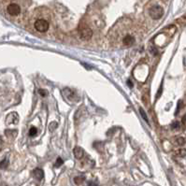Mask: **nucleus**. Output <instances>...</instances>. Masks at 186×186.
<instances>
[{"instance_id": "16", "label": "nucleus", "mask_w": 186, "mask_h": 186, "mask_svg": "<svg viewBox=\"0 0 186 186\" xmlns=\"http://www.w3.org/2000/svg\"><path fill=\"white\" fill-rule=\"evenodd\" d=\"M178 153L180 154V156L184 157V156H186V150L185 149H181L180 151L178 152Z\"/></svg>"}, {"instance_id": "3", "label": "nucleus", "mask_w": 186, "mask_h": 186, "mask_svg": "<svg viewBox=\"0 0 186 186\" xmlns=\"http://www.w3.org/2000/svg\"><path fill=\"white\" fill-rule=\"evenodd\" d=\"M149 14L153 20H159L164 15V10L161 6H152L149 10Z\"/></svg>"}, {"instance_id": "9", "label": "nucleus", "mask_w": 186, "mask_h": 186, "mask_svg": "<svg viewBox=\"0 0 186 186\" xmlns=\"http://www.w3.org/2000/svg\"><path fill=\"white\" fill-rule=\"evenodd\" d=\"M17 133V130H6L5 131V134L8 137H15Z\"/></svg>"}, {"instance_id": "23", "label": "nucleus", "mask_w": 186, "mask_h": 186, "mask_svg": "<svg viewBox=\"0 0 186 186\" xmlns=\"http://www.w3.org/2000/svg\"><path fill=\"white\" fill-rule=\"evenodd\" d=\"M183 122H186V115H185V117H183Z\"/></svg>"}, {"instance_id": "5", "label": "nucleus", "mask_w": 186, "mask_h": 186, "mask_svg": "<svg viewBox=\"0 0 186 186\" xmlns=\"http://www.w3.org/2000/svg\"><path fill=\"white\" fill-rule=\"evenodd\" d=\"M135 42H136V38L132 34L124 35L122 38V44L124 46H132L133 44H135Z\"/></svg>"}, {"instance_id": "18", "label": "nucleus", "mask_w": 186, "mask_h": 186, "mask_svg": "<svg viewBox=\"0 0 186 186\" xmlns=\"http://www.w3.org/2000/svg\"><path fill=\"white\" fill-rule=\"evenodd\" d=\"M38 93H39V94H40L42 96H46V94H47V92H45V91H44V90H42V89H40V90H39V91H38Z\"/></svg>"}, {"instance_id": "19", "label": "nucleus", "mask_w": 186, "mask_h": 186, "mask_svg": "<svg viewBox=\"0 0 186 186\" xmlns=\"http://www.w3.org/2000/svg\"><path fill=\"white\" fill-rule=\"evenodd\" d=\"M172 127H173V128H178V127H179V122H176L175 124H172Z\"/></svg>"}, {"instance_id": "11", "label": "nucleus", "mask_w": 186, "mask_h": 186, "mask_svg": "<svg viewBox=\"0 0 186 186\" xmlns=\"http://www.w3.org/2000/svg\"><path fill=\"white\" fill-rule=\"evenodd\" d=\"M8 165H9V161H8V159H4L1 163H0V168L5 169Z\"/></svg>"}, {"instance_id": "21", "label": "nucleus", "mask_w": 186, "mask_h": 186, "mask_svg": "<svg viewBox=\"0 0 186 186\" xmlns=\"http://www.w3.org/2000/svg\"><path fill=\"white\" fill-rule=\"evenodd\" d=\"M127 84H128V85H130V87H133V84H132V82H131V81H128V82H127Z\"/></svg>"}, {"instance_id": "4", "label": "nucleus", "mask_w": 186, "mask_h": 186, "mask_svg": "<svg viewBox=\"0 0 186 186\" xmlns=\"http://www.w3.org/2000/svg\"><path fill=\"white\" fill-rule=\"evenodd\" d=\"M21 6L19 4L15 2H10L9 5L7 6V12L8 14H10V16H18L21 14Z\"/></svg>"}, {"instance_id": "10", "label": "nucleus", "mask_w": 186, "mask_h": 186, "mask_svg": "<svg viewBox=\"0 0 186 186\" xmlns=\"http://www.w3.org/2000/svg\"><path fill=\"white\" fill-rule=\"evenodd\" d=\"M38 134V130H37V128L36 127H31L30 128V130H29V136L30 137H35L36 135Z\"/></svg>"}, {"instance_id": "12", "label": "nucleus", "mask_w": 186, "mask_h": 186, "mask_svg": "<svg viewBox=\"0 0 186 186\" xmlns=\"http://www.w3.org/2000/svg\"><path fill=\"white\" fill-rule=\"evenodd\" d=\"M83 181H84V179L82 177H76L74 179V181H75V183H76V184H81Z\"/></svg>"}, {"instance_id": "15", "label": "nucleus", "mask_w": 186, "mask_h": 186, "mask_svg": "<svg viewBox=\"0 0 186 186\" xmlns=\"http://www.w3.org/2000/svg\"><path fill=\"white\" fill-rule=\"evenodd\" d=\"M63 164V160L61 159L60 157L57 158V160H56V163H55V167L56 168H59V167H61Z\"/></svg>"}, {"instance_id": "8", "label": "nucleus", "mask_w": 186, "mask_h": 186, "mask_svg": "<svg viewBox=\"0 0 186 186\" xmlns=\"http://www.w3.org/2000/svg\"><path fill=\"white\" fill-rule=\"evenodd\" d=\"M73 153H74V156L77 158V159H81L82 158V156L84 155V152L83 150H82L81 147H76L74 149L73 151Z\"/></svg>"}, {"instance_id": "22", "label": "nucleus", "mask_w": 186, "mask_h": 186, "mask_svg": "<svg viewBox=\"0 0 186 186\" xmlns=\"http://www.w3.org/2000/svg\"><path fill=\"white\" fill-rule=\"evenodd\" d=\"M89 186H97V184H96V183H90V184H89Z\"/></svg>"}, {"instance_id": "2", "label": "nucleus", "mask_w": 186, "mask_h": 186, "mask_svg": "<svg viewBox=\"0 0 186 186\" xmlns=\"http://www.w3.org/2000/svg\"><path fill=\"white\" fill-rule=\"evenodd\" d=\"M78 32H79V35H80L81 38L83 39V40H89L93 36L92 29L90 28V26H88L84 23H81L80 25Z\"/></svg>"}, {"instance_id": "1", "label": "nucleus", "mask_w": 186, "mask_h": 186, "mask_svg": "<svg viewBox=\"0 0 186 186\" xmlns=\"http://www.w3.org/2000/svg\"><path fill=\"white\" fill-rule=\"evenodd\" d=\"M34 28L39 33H46L50 28V22L46 18H38L34 22Z\"/></svg>"}, {"instance_id": "6", "label": "nucleus", "mask_w": 186, "mask_h": 186, "mask_svg": "<svg viewBox=\"0 0 186 186\" xmlns=\"http://www.w3.org/2000/svg\"><path fill=\"white\" fill-rule=\"evenodd\" d=\"M18 122H19V115L16 112H12L10 115H8L6 120L7 124H18Z\"/></svg>"}, {"instance_id": "14", "label": "nucleus", "mask_w": 186, "mask_h": 186, "mask_svg": "<svg viewBox=\"0 0 186 186\" xmlns=\"http://www.w3.org/2000/svg\"><path fill=\"white\" fill-rule=\"evenodd\" d=\"M177 144L178 145H183L185 144V140L183 137H178L177 138Z\"/></svg>"}, {"instance_id": "7", "label": "nucleus", "mask_w": 186, "mask_h": 186, "mask_svg": "<svg viewBox=\"0 0 186 186\" xmlns=\"http://www.w3.org/2000/svg\"><path fill=\"white\" fill-rule=\"evenodd\" d=\"M33 176L37 180H42L43 178H44V172H43V170L40 168H36L33 171Z\"/></svg>"}, {"instance_id": "17", "label": "nucleus", "mask_w": 186, "mask_h": 186, "mask_svg": "<svg viewBox=\"0 0 186 186\" xmlns=\"http://www.w3.org/2000/svg\"><path fill=\"white\" fill-rule=\"evenodd\" d=\"M53 125H54V127H56L57 124H56V122H51V124H50V130H51V131H53Z\"/></svg>"}, {"instance_id": "20", "label": "nucleus", "mask_w": 186, "mask_h": 186, "mask_svg": "<svg viewBox=\"0 0 186 186\" xmlns=\"http://www.w3.org/2000/svg\"><path fill=\"white\" fill-rule=\"evenodd\" d=\"M2 146H3V140H2V138L0 137V151H1V149H2Z\"/></svg>"}, {"instance_id": "13", "label": "nucleus", "mask_w": 186, "mask_h": 186, "mask_svg": "<svg viewBox=\"0 0 186 186\" xmlns=\"http://www.w3.org/2000/svg\"><path fill=\"white\" fill-rule=\"evenodd\" d=\"M140 114H141V116H142V118L144 119V120L147 122H149V120H148V117H147V115H146V113L144 112V110H143V109H140Z\"/></svg>"}]
</instances>
